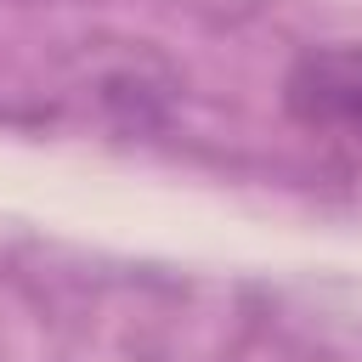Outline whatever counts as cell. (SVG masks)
I'll return each mask as SVG.
<instances>
[{
	"instance_id": "6da1fadb",
	"label": "cell",
	"mask_w": 362,
	"mask_h": 362,
	"mask_svg": "<svg viewBox=\"0 0 362 362\" xmlns=\"http://www.w3.org/2000/svg\"><path fill=\"white\" fill-rule=\"evenodd\" d=\"M283 107L317 136L362 147V45H311L283 74Z\"/></svg>"
}]
</instances>
